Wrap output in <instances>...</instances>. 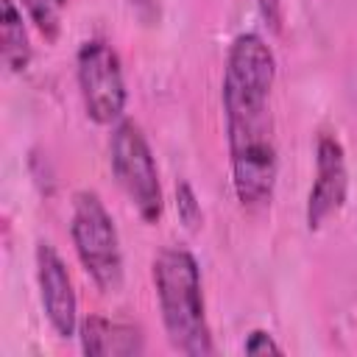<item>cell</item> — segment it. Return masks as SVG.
<instances>
[{"label":"cell","mask_w":357,"mask_h":357,"mask_svg":"<svg viewBox=\"0 0 357 357\" xmlns=\"http://www.w3.org/2000/svg\"><path fill=\"white\" fill-rule=\"evenodd\" d=\"M257 6H259V14L265 17V22L273 31H279V25H282V0H257Z\"/></svg>","instance_id":"5bb4252c"},{"label":"cell","mask_w":357,"mask_h":357,"mask_svg":"<svg viewBox=\"0 0 357 357\" xmlns=\"http://www.w3.org/2000/svg\"><path fill=\"white\" fill-rule=\"evenodd\" d=\"M153 287L170 346L190 357L215 354L195 257L187 248L159 251L153 259Z\"/></svg>","instance_id":"7a4b0ae2"},{"label":"cell","mask_w":357,"mask_h":357,"mask_svg":"<svg viewBox=\"0 0 357 357\" xmlns=\"http://www.w3.org/2000/svg\"><path fill=\"white\" fill-rule=\"evenodd\" d=\"M0 45H3V61L11 73H22L31 64V45L22 25V14L17 11L14 0H0Z\"/></svg>","instance_id":"9c48e42d"},{"label":"cell","mask_w":357,"mask_h":357,"mask_svg":"<svg viewBox=\"0 0 357 357\" xmlns=\"http://www.w3.org/2000/svg\"><path fill=\"white\" fill-rule=\"evenodd\" d=\"M109 156H112V170L117 176V184L134 204L137 215L145 223H156L165 206L159 170H156L151 145L134 120H120L114 126L109 139Z\"/></svg>","instance_id":"277c9868"},{"label":"cell","mask_w":357,"mask_h":357,"mask_svg":"<svg viewBox=\"0 0 357 357\" xmlns=\"http://www.w3.org/2000/svg\"><path fill=\"white\" fill-rule=\"evenodd\" d=\"M131 8H134V14L142 20V22H156L159 20V3L156 0H126Z\"/></svg>","instance_id":"4fadbf2b"},{"label":"cell","mask_w":357,"mask_h":357,"mask_svg":"<svg viewBox=\"0 0 357 357\" xmlns=\"http://www.w3.org/2000/svg\"><path fill=\"white\" fill-rule=\"evenodd\" d=\"M75 73L89 120H95L98 126H109L120 120L128 95H126L120 56L112 50V45H106L103 39L84 42L75 56Z\"/></svg>","instance_id":"5b68a950"},{"label":"cell","mask_w":357,"mask_h":357,"mask_svg":"<svg viewBox=\"0 0 357 357\" xmlns=\"http://www.w3.org/2000/svg\"><path fill=\"white\" fill-rule=\"evenodd\" d=\"M276 61L257 33H240L229 45L223 70V114L231 162V187L245 209L271 204L276 187V137L271 114V89Z\"/></svg>","instance_id":"6da1fadb"},{"label":"cell","mask_w":357,"mask_h":357,"mask_svg":"<svg viewBox=\"0 0 357 357\" xmlns=\"http://www.w3.org/2000/svg\"><path fill=\"white\" fill-rule=\"evenodd\" d=\"M176 212H178V220L195 231L204 220V212H201V204L195 198V190L190 187V181H178L176 184Z\"/></svg>","instance_id":"8fae6325"},{"label":"cell","mask_w":357,"mask_h":357,"mask_svg":"<svg viewBox=\"0 0 357 357\" xmlns=\"http://www.w3.org/2000/svg\"><path fill=\"white\" fill-rule=\"evenodd\" d=\"M36 282H39V298L45 307V315L59 337L75 335L78 326V301L73 290V279L67 273L64 259L50 243L36 245Z\"/></svg>","instance_id":"52a82bcc"},{"label":"cell","mask_w":357,"mask_h":357,"mask_svg":"<svg viewBox=\"0 0 357 357\" xmlns=\"http://www.w3.org/2000/svg\"><path fill=\"white\" fill-rule=\"evenodd\" d=\"M70 237L75 254L89 273V279L103 293H114L123 284V254L120 237L109 209L103 206L98 192H78L73 198V218H70Z\"/></svg>","instance_id":"3957f363"},{"label":"cell","mask_w":357,"mask_h":357,"mask_svg":"<svg viewBox=\"0 0 357 357\" xmlns=\"http://www.w3.org/2000/svg\"><path fill=\"white\" fill-rule=\"evenodd\" d=\"M349 192V173H346V153L337 137L321 134L315 145V181L307 198V226L315 231L332 215H337L346 204Z\"/></svg>","instance_id":"8992f818"},{"label":"cell","mask_w":357,"mask_h":357,"mask_svg":"<svg viewBox=\"0 0 357 357\" xmlns=\"http://www.w3.org/2000/svg\"><path fill=\"white\" fill-rule=\"evenodd\" d=\"M243 351H245V354H282V346L273 340L271 332H265V329H254V332L245 337Z\"/></svg>","instance_id":"7c38bea8"},{"label":"cell","mask_w":357,"mask_h":357,"mask_svg":"<svg viewBox=\"0 0 357 357\" xmlns=\"http://www.w3.org/2000/svg\"><path fill=\"white\" fill-rule=\"evenodd\" d=\"M81 349L89 357H134L142 354V335L131 324L89 315L81 324Z\"/></svg>","instance_id":"ba28073f"},{"label":"cell","mask_w":357,"mask_h":357,"mask_svg":"<svg viewBox=\"0 0 357 357\" xmlns=\"http://www.w3.org/2000/svg\"><path fill=\"white\" fill-rule=\"evenodd\" d=\"M64 6H67V0H22L25 14L31 17L33 28L45 36V42H56L59 39Z\"/></svg>","instance_id":"30bf717a"}]
</instances>
